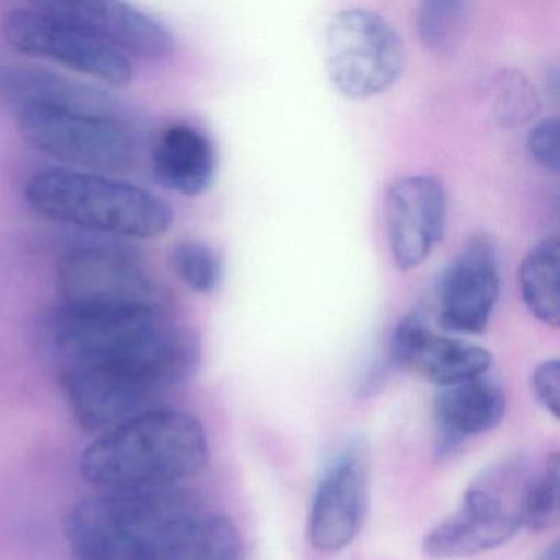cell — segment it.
<instances>
[{
  "mask_svg": "<svg viewBox=\"0 0 560 560\" xmlns=\"http://www.w3.org/2000/svg\"><path fill=\"white\" fill-rule=\"evenodd\" d=\"M500 294V268L487 241H474L442 271L438 323L452 334L483 332Z\"/></svg>",
  "mask_w": 560,
  "mask_h": 560,
  "instance_id": "obj_12",
  "label": "cell"
},
{
  "mask_svg": "<svg viewBox=\"0 0 560 560\" xmlns=\"http://www.w3.org/2000/svg\"><path fill=\"white\" fill-rule=\"evenodd\" d=\"M533 475L521 462L485 471L460 506L425 534L422 549L438 559L477 556L508 542L523 527L524 497Z\"/></svg>",
  "mask_w": 560,
  "mask_h": 560,
  "instance_id": "obj_7",
  "label": "cell"
},
{
  "mask_svg": "<svg viewBox=\"0 0 560 560\" xmlns=\"http://www.w3.org/2000/svg\"><path fill=\"white\" fill-rule=\"evenodd\" d=\"M468 25V5L458 0H428L419 5L416 32L425 50L448 55L464 40Z\"/></svg>",
  "mask_w": 560,
  "mask_h": 560,
  "instance_id": "obj_20",
  "label": "cell"
},
{
  "mask_svg": "<svg viewBox=\"0 0 560 560\" xmlns=\"http://www.w3.org/2000/svg\"><path fill=\"white\" fill-rule=\"evenodd\" d=\"M540 560H559V544L553 542L549 549H546Z\"/></svg>",
  "mask_w": 560,
  "mask_h": 560,
  "instance_id": "obj_26",
  "label": "cell"
},
{
  "mask_svg": "<svg viewBox=\"0 0 560 560\" xmlns=\"http://www.w3.org/2000/svg\"><path fill=\"white\" fill-rule=\"evenodd\" d=\"M527 150L537 165L559 172V122L556 117L540 120L527 133Z\"/></svg>",
  "mask_w": 560,
  "mask_h": 560,
  "instance_id": "obj_24",
  "label": "cell"
},
{
  "mask_svg": "<svg viewBox=\"0 0 560 560\" xmlns=\"http://www.w3.org/2000/svg\"><path fill=\"white\" fill-rule=\"evenodd\" d=\"M195 511L182 487L101 491L70 511L65 534L77 560H149Z\"/></svg>",
  "mask_w": 560,
  "mask_h": 560,
  "instance_id": "obj_4",
  "label": "cell"
},
{
  "mask_svg": "<svg viewBox=\"0 0 560 560\" xmlns=\"http://www.w3.org/2000/svg\"><path fill=\"white\" fill-rule=\"evenodd\" d=\"M393 363L441 386L487 375L491 353L483 347L434 332L418 313L399 320L389 343Z\"/></svg>",
  "mask_w": 560,
  "mask_h": 560,
  "instance_id": "obj_13",
  "label": "cell"
},
{
  "mask_svg": "<svg viewBox=\"0 0 560 560\" xmlns=\"http://www.w3.org/2000/svg\"><path fill=\"white\" fill-rule=\"evenodd\" d=\"M24 199L42 218L114 237L153 241L173 224L172 208L155 192L101 173L38 170Z\"/></svg>",
  "mask_w": 560,
  "mask_h": 560,
  "instance_id": "obj_3",
  "label": "cell"
},
{
  "mask_svg": "<svg viewBox=\"0 0 560 560\" xmlns=\"http://www.w3.org/2000/svg\"><path fill=\"white\" fill-rule=\"evenodd\" d=\"M208 452L198 419L160 408L97 435L84 451L81 471L101 491L163 490L198 475Z\"/></svg>",
  "mask_w": 560,
  "mask_h": 560,
  "instance_id": "obj_2",
  "label": "cell"
},
{
  "mask_svg": "<svg viewBox=\"0 0 560 560\" xmlns=\"http://www.w3.org/2000/svg\"><path fill=\"white\" fill-rule=\"evenodd\" d=\"M215 150L209 137L191 124H172L153 143L150 165L156 182L176 195H202L215 175Z\"/></svg>",
  "mask_w": 560,
  "mask_h": 560,
  "instance_id": "obj_16",
  "label": "cell"
},
{
  "mask_svg": "<svg viewBox=\"0 0 560 560\" xmlns=\"http://www.w3.org/2000/svg\"><path fill=\"white\" fill-rule=\"evenodd\" d=\"M530 389L534 398L553 418H559L560 365L559 360H544L530 375Z\"/></svg>",
  "mask_w": 560,
  "mask_h": 560,
  "instance_id": "obj_25",
  "label": "cell"
},
{
  "mask_svg": "<svg viewBox=\"0 0 560 560\" xmlns=\"http://www.w3.org/2000/svg\"><path fill=\"white\" fill-rule=\"evenodd\" d=\"M385 211L393 261L401 271L415 270L428 260L444 234V186L428 175L398 179L388 189Z\"/></svg>",
  "mask_w": 560,
  "mask_h": 560,
  "instance_id": "obj_11",
  "label": "cell"
},
{
  "mask_svg": "<svg viewBox=\"0 0 560 560\" xmlns=\"http://www.w3.org/2000/svg\"><path fill=\"white\" fill-rule=\"evenodd\" d=\"M176 277L199 294H211L222 280V264L214 248L201 241H183L172 252Z\"/></svg>",
  "mask_w": 560,
  "mask_h": 560,
  "instance_id": "obj_22",
  "label": "cell"
},
{
  "mask_svg": "<svg viewBox=\"0 0 560 560\" xmlns=\"http://www.w3.org/2000/svg\"><path fill=\"white\" fill-rule=\"evenodd\" d=\"M149 560H244L237 527L228 517L195 511Z\"/></svg>",
  "mask_w": 560,
  "mask_h": 560,
  "instance_id": "obj_18",
  "label": "cell"
},
{
  "mask_svg": "<svg viewBox=\"0 0 560 560\" xmlns=\"http://www.w3.org/2000/svg\"><path fill=\"white\" fill-rule=\"evenodd\" d=\"M520 293L533 317L559 327V241L547 237L537 242L521 261Z\"/></svg>",
  "mask_w": 560,
  "mask_h": 560,
  "instance_id": "obj_19",
  "label": "cell"
},
{
  "mask_svg": "<svg viewBox=\"0 0 560 560\" xmlns=\"http://www.w3.org/2000/svg\"><path fill=\"white\" fill-rule=\"evenodd\" d=\"M68 18L93 32L129 60H165L175 51V35L159 19L124 2L54 0Z\"/></svg>",
  "mask_w": 560,
  "mask_h": 560,
  "instance_id": "obj_14",
  "label": "cell"
},
{
  "mask_svg": "<svg viewBox=\"0 0 560 560\" xmlns=\"http://www.w3.org/2000/svg\"><path fill=\"white\" fill-rule=\"evenodd\" d=\"M369 460L362 445L349 444L324 471L311 501L307 537L319 552L353 542L369 510Z\"/></svg>",
  "mask_w": 560,
  "mask_h": 560,
  "instance_id": "obj_10",
  "label": "cell"
},
{
  "mask_svg": "<svg viewBox=\"0 0 560 560\" xmlns=\"http://www.w3.org/2000/svg\"><path fill=\"white\" fill-rule=\"evenodd\" d=\"M504 415L503 388L487 375L441 386L434 398L439 454H448L465 439L491 431L503 421Z\"/></svg>",
  "mask_w": 560,
  "mask_h": 560,
  "instance_id": "obj_15",
  "label": "cell"
},
{
  "mask_svg": "<svg viewBox=\"0 0 560 560\" xmlns=\"http://www.w3.org/2000/svg\"><path fill=\"white\" fill-rule=\"evenodd\" d=\"M493 100L494 116L504 126L526 122L539 109L536 91L520 74H503L494 86Z\"/></svg>",
  "mask_w": 560,
  "mask_h": 560,
  "instance_id": "obj_23",
  "label": "cell"
},
{
  "mask_svg": "<svg viewBox=\"0 0 560 560\" xmlns=\"http://www.w3.org/2000/svg\"><path fill=\"white\" fill-rule=\"evenodd\" d=\"M560 460L552 452L542 470L533 474L524 497L523 527L542 533L559 521Z\"/></svg>",
  "mask_w": 560,
  "mask_h": 560,
  "instance_id": "obj_21",
  "label": "cell"
},
{
  "mask_svg": "<svg viewBox=\"0 0 560 560\" xmlns=\"http://www.w3.org/2000/svg\"><path fill=\"white\" fill-rule=\"evenodd\" d=\"M324 63L337 93L347 100H370L398 83L405 45L378 12L343 9L327 25Z\"/></svg>",
  "mask_w": 560,
  "mask_h": 560,
  "instance_id": "obj_9",
  "label": "cell"
},
{
  "mask_svg": "<svg viewBox=\"0 0 560 560\" xmlns=\"http://www.w3.org/2000/svg\"><path fill=\"white\" fill-rule=\"evenodd\" d=\"M15 110L27 143L70 170L114 176L136 168L139 145L120 114L51 104H25Z\"/></svg>",
  "mask_w": 560,
  "mask_h": 560,
  "instance_id": "obj_5",
  "label": "cell"
},
{
  "mask_svg": "<svg viewBox=\"0 0 560 560\" xmlns=\"http://www.w3.org/2000/svg\"><path fill=\"white\" fill-rule=\"evenodd\" d=\"M57 290L60 306L71 311L170 314L168 296L149 268L104 245L65 252L57 265Z\"/></svg>",
  "mask_w": 560,
  "mask_h": 560,
  "instance_id": "obj_6",
  "label": "cell"
},
{
  "mask_svg": "<svg viewBox=\"0 0 560 560\" xmlns=\"http://www.w3.org/2000/svg\"><path fill=\"white\" fill-rule=\"evenodd\" d=\"M44 339L74 418L103 434L155 409L201 362L195 330L172 316L84 313L58 306Z\"/></svg>",
  "mask_w": 560,
  "mask_h": 560,
  "instance_id": "obj_1",
  "label": "cell"
},
{
  "mask_svg": "<svg viewBox=\"0 0 560 560\" xmlns=\"http://www.w3.org/2000/svg\"><path fill=\"white\" fill-rule=\"evenodd\" d=\"M12 50L114 88L132 83V60L60 11L54 0L12 9L2 21Z\"/></svg>",
  "mask_w": 560,
  "mask_h": 560,
  "instance_id": "obj_8",
  "label": "cell"
},
{
  "mask_svg": "<svg viewBox=\"0 0 560 560\" xmlns=\"http://www.w3.org/2000/svg\"><path fill=\"white\" fill-rule=\"evenodd\" d=\"M0 96L8 97L15 107L51 104L93 113L124 114L117 100L97 86L4 60L0 61Z\"/></svg>",
  "mask_w": 560,
  "mask_h": 560,
  "instance_id": "obj_17",
  "label": "cell"
}]
</instances>
